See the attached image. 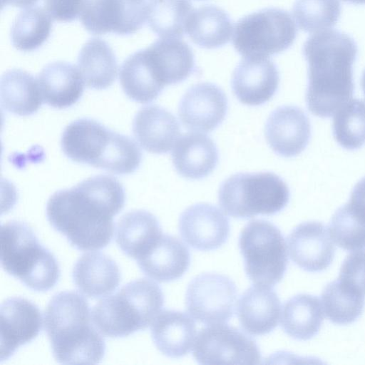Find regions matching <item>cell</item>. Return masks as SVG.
Masks as SVG:
<instances>
[{"mask_svg": "<svg viewBox=\"0 0 365 365\" xmlns=\"http://www.w3.org/2000/svg\"><path fill=\"white\" fill-rule=\"evenodd\" d=\"M297 32L294 21L287 11L266 8L237 22L233 45L244 58H267L289 48Z\"/></svg>", "mask_w": 365, "mask_h": 365, "instance_id": "cell-9", "label": "cell"}, {"mask_svg": "<svg viewBox=\"0 0 365 365\" xmlns=\"http://www.w3.org/2000/svg\"><path fill=\"white\" fill-rule=\"evenodd\" d=\"M230 16L221 8L204 5L193 10L185 27V33L196 45L212 49L227 44L232 35Z\"/></svg>", "mask_w": 365, "mask_h": 365, "instance_id": "cell-28", "label": "cell"}, {"mask_svg": "<svg viewBox=\"0 0 365 365\" xmlns=\"http://www.w3.org/2000/svg\"><path fill=\"white\" fill-rule=\"evenodd\" d=\"M333 135L344 148L355 150L365 143V101L351 99L334 113Z\"/></svg>", "mask_w": 365, "mask_h": 365, "instance_id": "cell-36", "label": "cell"}, {"mask_svg": "<svg viewBox=\"0 0 365 365\" xmlns=\"http://www.w3.org/2000/svg\"><path fill=\"white\" fill-rule=\"evenodd\" d=\"M119 79L126 96L139 103L153 101L165 87L154 74L143 49L124 61L120 68Z\"/></svg>", "mask_w": 365, "mask_h": 365, "instance_id": "cell-32", "label": "cell"}, {"mask_svg": "<svg viewBox=\"0 0 365 365\" xmlns=\"http://www.w3.org/2000/svg\"><path fill=\"white\" fill-rule=\"evenodd\" d=\"M227 99L223 91L211 83H200L190 87L178 106L182 125L195 132L215 130L225 119Z\"/></svg>", "mask_w": 365, "mask_h": 365, "instance_id": "cell-13", "label": "cell"}, {"mask_svg": "<svg viewBox=\"0 0 365 365\" xmlns=\"http://www.w3.org/2000/svg\"><path fill=\"white\" fill-rule=\"evenodd\" d=\"M349 202L365 217V177L355 185Z\"/></svg>", "mask_w": 365, "mask_h": 365, "instance_id": "cell-40", "label": "cell"}, {"mask_svg": "<svg viewBox=\"0 0 365 365\" xmlns=\"http://www.w3.org/2000/svg\"><path fill=\"white\" fill-rule=\"evenodd\" d=\"M1 361L8 359L25 344L34 340L42 327V315L32 302L10 297L1 304Z\"/></svg>", "mask_w": 365, "mask_h": 365, "instance_id": "cell-14", "label": "cell"}, {"mask_svg": "<svg viewBox=\"0 0 365 365\" xmlns=\"http://www.w3.org/2000/svg\"><path fill=\"white\" fill-rule=\"evenodd\" d=\"M1 264L9 274L36 292L52 289L60 277L54 255L26 223L11 220L1 226Z\"/></svg>", "mask_w": 365, "mask_h": 365, "instance_id": "cell-6", "label": "cell"}, {"mask_svg": "<svg viewBox=\"0 0 365 365\" xmlns=\"http://www.w3.org/2000/svg\"><path fill=\"white\" fill-rule=\"evenodd\" d=\"M311 136L309 120L299 107L284 106L269 115L265 125V137L277 154L289 158L299 155Z\"/></svg>", "mask_w": 365, "mask_h": 365, "instance_id": "cell-18", "label": "cell"}, {"mask_svg": "<svg viewBox=\"0 0 365 365\" xmlns=\"http://www.w3.org/2000/svg\"><path fill=\"white\" fill-rule=\"evenodd\" d=\"M341 14L339 0H296L293 14L299 29L316 32L334 26Z\"/></svg>", "mask_w": 365, "mask_h": 365, "instance_id": "cell-38", "label": "cell"}, {"mask_svg": "<svg viewBox=\"0 0 365 365\" xmlns=\"http://www.w3.org/2000/svg\"><path fill=\"white\" fill-rule=\"evenodd\" d=\"M91 319L88 301L74 291L61 292L50 300L44 328L57 362L96 364L102 360L105 341Z\"/></svg>", "mask_w": 365, "mask_h": 365, "instance_id": "cell-3", "label": "cell"}, {"mask_svg": "<svg viewBox=\"0 0 365 365\" xmlns=\"http://www.w3.org/2000/svg\"><path fill=\"white\" fill-rule=\"evenodd\" d=\"M239 247L245 273L253 283L272 287L282 279L287 251L284 238L274 225L264 220L250 221L240 233Z\"/></svg>", "mask_w": 365, "mask_h": 365, "instance_id": "cell-8", "label": "cell"}, {"mask_svg": "<svg viewBox=\"0 0 365 365\" xmlns=\"http://www.w3.org/2000/svg\"><path fill=\"white\" fill-rule=\"evenodd\" d=\"M289 200L287 185L271 172L235 174L222 182L218 191L219 205L235 218L274 215Z\"/></svg>", "mask_w": 365, "mask_h": 365, "instance_id": "cell-7", "label": "cell"}, {"mask_svg": "<svg viewBox=\"0 0 365 365\" xmlns=\"http://www.w3.org/2000/svg\"><path fill=\"white\" fill-rule=\"evenodd\" d=\"M77 68L87 87L105 89L115 81L116 56L105 41L99 38H91L80 51Z\"/></svg>", "mask_w": 365, "mask_h": 365, "instance_id": "cell-29", "label": "cell"}, {"mask_svg": "<svg viewBox=\"0 0 365 365\" xmlns=\"http://www.w3.org/2000/svg\"><path fill=\"white\" fill-rule=\"evenodd\" d=\"M329 231L331 240L344 250L365 249V217L349 202L334 212Z\"/></svg>", "mask_w": 365, "mask_h": 365, "instance_id": "cell-37", "label": "cell"}, {"mask_svg": "<svg viewBox=\"0 0 365 365\" xmlns=\"http://www.w3.org/2000/svg\"><path fill=\"white\" fill-rule=\"evenodd\" d=\"M358 278L360 287L365 294V250H363L361 252L359 264Z\"/></svg>", "mask_w": 365, "mask_h": 365, "instance_id": "cell-41", "label": "cell"}, {"mask_svg": "<svg viewBox=\"0 0 365 365\" xmlns=\"http://www.w3.org/2000/svg\"><path fill=\"white\" fill-rule=\"evenodd\" d=\"M125 194L114 177H91L48 200L46 216L51 225L82 251L106 247L111 241L113 217L123 207Z\"/></svg>", "mask_w": 365, "mask_h": 365, "instance_id": "cell-1", "label": "cell"}, {"mask_svg": "<svg viewBox=\"0 0 365 365\" xmlns=\"http://www.w3.org/2000/svg\"><path fill=\"white\" fill-rule=\"evenodd\" d=\"M322 305L316 296L299 294L283 307L281 325L284 332L297 340H308L317 334L324 321Z\"/></svg>", "mask_w": 365, "mask_h": 365, "instance_id": "cell-30", "label": "cell"}, {"mask_svg": "<svg viewBox=\"0 0 365 365\" xmlns=\"http://www.w3.org/2000/svg\"><path fill=\"white\" fill-rule=\"evenodd\" d=\"M361 88H362V91L364 93V96H365V70L362 74V76H361Z\"/></svg>", "mask_w": 365, "mask_h": 365, "instance_id": "cell-44", "label": "cell"}, {"mask_svg": "<svg viewBox=\"0 0 365 365\" xmlns=\"http://www.w3.org/2000/svg\"><path fill=\"white\" fill-rule=\"evenodd\" d=\"M0 95L3 108L21 116L35 113L43 102L37 79L21 69H11L3 74Z\"/></svg>", "mask_w": 365, "mask_h": 365, "instance_id": "cell-31", "label": "cell"}, {"mask_svg": "<svg viewBox=\"0 0 365 365\" xmlns=\"http://www.w3.org/2000/svg\"><path fill=\"white\" fill-rule=\"evenodd\" d=\"M148 7L132 0H85L79 18L91 34L129 35L147 21Z\"/></svg>", "mask_w": 365, "mask_h": 365, "instance_id": "cell-12", "label": "cell"}, {"mask_svg": "<svg viewBox=\"0 0 365 365\" xmlns=\"http://www.w3.org/2000/svg\"><path fill=\"white\" fill-rule=\"evenodd\" d=\"M44 103L56 108H66L82 96L83 81L73 65L56 61L46 65L37 77Z\"/></svg>", "mask_w": 365, "mask_h": 365, "instance_id": "cell-26", "label": "cell"}, {"mask_svg": "<svg viewBox=\"0 0 365 365\" xmlns=\"http://www.w3.org/2000/svg\"><path fill=\"white\" fill-rule=\"evenodd\" d=\"M85 0H44L46 10L53 19L70 22L79 16Z\"/></svg>", "mask_w": 365, "mask_h": 365, "instance_id": "cell-39", "label": "cell"}, {"mask_svg": "<svg viewBox=\"0 0 365 365\" xmlns=\"http://www.w3.org/2000/svg\"><path fill=\"white\" fill-rule=\"evenodd\" d=\"M61 145L71 160L113 174L132 173L142 160L138 145L130 138L89 118L78 119L68 125Z\"/></svg>", "mask_w": 365, "mask_h": 365, "instance_id": "cell-4", "label": "cell"}, {"mask_svg": "<svg viewBox=\"0 0 365 365\" xmlns=\"http://www.w3.org/2000/svg\"><path fill=\"white\" fill-rule=\"evenodd\" d=\"M132 1L135 3L140 4L148 6L149 3L152 0H132Z\"/></svg>", "mask_w": 365, "mask_h": 365, "instance_id": "cell-45", "label": "cell"}, {"mask_svg": "<svg viewBox=\"0 0 365 365\" xmlns=\"http://www.w3.org/2000/svg\"><path fill=\"white\" fill-rule=\"evenodd\" d=\"M136 261L146 276L159 282H168L180 278L186 272L190 255L178 238L163 234Z\"/></svg>", "mask_w": 365, "mask_h": 365, "instance_id": "cell-19", "label": "cell"}, {"mask_svg": "<svg viewBox=\"0 0 365 365\" xmlns=\"http://www.w3.org/2000/svg\"><path fill=\"white\" fill-rule=\"evenodd\" d=\"M72 278L81 292L91 298L111 294L119 285L121 274L116 262L101 252L83 255L76 262Z\"/></svg>", "mask_w": 365, "mask_h": 365, "instance_id": "cell-24", "label": "cell"}, {"mask_svg": "<svg viewBox=\"0 0 365 365\" xmlns=\"http://www.w3.org/2000/svg\"><path fill=\"white\" fill-rule=\"evenodd\" d=\"M196 327L186 313L165 310L151 324V336L156 348L164 355L179 358L186 355L195 342Z\"/></svg>", "mask_w": 365, "mask_h": 365, "instance_id": "cell-25", "label": "cell"}, {"mask_svg": "<svg viewBox=\"0 0 365 365\" xmlns=\"http://www.w3.org/2000/svg\"><path fill=\"white\" fill-rule=\"evenodd\" d=\"M178 227L183 240L200 251L220 247L230 233L226 215L215 205L207 203L195 204L185 209L180 216Z\"/></svg>", "mask_w": 365, "mask_h": 365, "instance_id": "cell-15", "label": "cell"}, {"mask_svg": "<svg viewBox=\"0 0 365 365\" xmlns=\"http://www.w3.org/2000/svg\"><path fill=\"white\" fill-rule=\"evenodd\" d=\"M145 49L156 76L165 86L182 82L195 69L192 49L180 38H162Z\"/></svg>", "mask_w": 365, "mask_h": 365, "instance_id": "cell-22", "label": "cell"}, {"mask_svg": "<svg viewBox=\"0 0 365 365\" xmlns=\"http://www.w3.org/2000/svg\"><path fill=\"white\" fill-rule=\"evenodd\" d=\"M193 356L201 364H258L256 342L239 329L225 324L201 329L194 342Z\"/></svg>", "mask_w": 365, "mask_h": 365, "instance_id": "cell-10", "label": "cell"}, {"mask_svg": "<svg viewBox=\"0 0 365 365\" xmlns=\"http://www.w3.org/2000/svg\"><path fill=\"white\" fill-rule=\"evenodd\" d=\"M197 1H202V0H197Z\"/></svg>", "mask_w": 365, "mask_h": 365, "instance_id": "cell-46", "label": "cell"}, {"mask_svg": "<svg viewBox=\"0 0 365 365\" xmlns=\"http://www.w3.org/2000/svg\"><path fill=\"white\" fill-rule=\"evenodd\" d=\"M52 17L39 6H31L21 11L11 29L14 47L21 51L38 48L48 38L52 28Z\"/></svg>", "mask_w": 365, "mask_h": 365, "instance_id": "cell-34", "label": "cell"}, {"mask_svg": "<svg viewBox=\"0 0 365 365\" xmlns=\"http://www.w3.org/2000/svg\"><path fill=\"white\" fill-rule=\"evenodd\" d=\"M292 260L302 269L317 272L326 269L332 262L335 247L324 225L310 221L299 224L287 238Z\"/></svg>", "mask_w": 365, "mask_h": 365, "instance_id": "cell-16", "label": "cell"}, {"mask_svg": "<svg viewBox=\"0 0 365 365\" xmlns=\"http://www.w3.org/2000/svg\"><path fill=\"white\" fill-rule=\"evenodd\" d=\"M38 0H1V6H13L21 8H28L32 6Z\"/></svg>", "mask_w": 365, "mask_h": 365, "instance_id": "cell-42", "label": "cell"}, {"mask_svg": "<svg viewBox=\"0 0 365 365\" xmlns=\"http://www.w3.org/2000/svg\"><path fill=\"white\" fill-rule=\"evenodd\" d=\"M176 171L189 179H201L210 174L218 162V150L212 140L200 132L182 135L172 151Z\"/></svg>", "mask_w": 365, "mask_h": 365, "instance_id": "cell-23", "label": "cell"}, {"mask_svg": "<svg viewBox=\"0 0 365 365\" xmlns=\"http://www.w3.org/2000/svg\"><path fill=\"white\" fill-rule=\"evenodd\" d=\"M134 136L148 152L166 153L177 141L180 129L175 117L168 110L152 105L142 108L133 122Z\"/></svg>", "mask_w": 365, "mask_h": 365, "instance_id": "cell-20", "label": "cell"}, {"mask_svg": "<svg viewBox=\"0 0 365 365\" xmlns=\"http://www.w3.org/2000/svg\"><path fill=\"white\" fill-rule=\"evenodd\" d=\"M237 287L228 277L204 273L193 278L185 294L190 315L207 325L225 324L232 317L237 299Z\"/></svg>", "mask_w": 365, "mask_h": 365, "instance_id": "cell-11", "label": "cell"}, {"mask_svg": "<svg viewBox=\"0 0 365 365\" xmlns=\"http://www.w3.org/2000/svg\"><path fill=\"white\" fill-rule=\"evenodd\" d=\"M365 294L348 282L338 278L329 283L322 293V305L330 322L346 325L362 314Z\"/></svg>", "mask_w": 365, "mask_h": 365, "instance_id": "cell-33", "label": "cell"}, {"mask_svg": "<svg viewBox=\"0 0 365 365\" xmlns=\"http://www.w3.org/2000/svg\"><path fill=\"white\" fill-rule=\"evenodd\" d=\"M346 2L354 4H365V0H343Z\"/></svg>", "mask_w": 365, "mask_h": 365, "instance_id": "cell-43", "label": "cell"}, {"mask_svg": "<svg viewBox=\"0 0 365 365\" xmlns=\"http://www.w3.org/2000/svg\"><path fill=\"white\" fill-rule=\"evenodd\" d=\"M164 304L161 288L141 278L125 284L96 304L91 318L99 331L109 337H125L152 324Z\"/></svg>", "mask_w": 365, "mask_h": 365, "instance_id": "cell-5", "label": "cell"}, {"mask_svg": "<svg viewBox=\"0 0 365 365\" xmlns=\"http://www.w3.org/2000/svg\"><path fill=\"white\" fill-rule=\"evenodd\" d=\"M280 300L271 287L257 285L247 289L237 305V317L243 329L251 335H264L278 324Z\"/></svg>", "mask_w": 365, "mask_h": 365, "instance_id": "cell-21", "label": "cell"}, {"mask_svg": "<svg viewBox=\"0 0 365 365\" xmlns=\"http://www.w3.org/2000/svg\"><path fill=\"white\" fill-rule=\"evenodd\" d=\"M279 83V71L273 61L267 58H244L232 73L231 86L240 102L259 106L273 97Z\"/></svg>", "mask_w": 365, "mask_h": 365, "instance_id": "cell-17", "label": "cell"}, {"mask_svg": "<svg viewBox=\"0 0 365 365\" xmlns=\"http://www.w3.org/2000/svg\"><path fill=\"white\" fill-rule=\"evenodd\" d=\"M163 234L155 216L146 210H138L127 212L119 220L115 241L125 255L136 260Z\"/></svg>", "mask_w": 365, "mask_h": 365, "instance_id": "cell-27", "label": "cell"}, {"mask_svg": "<svg viewBox=\"0 0 365 365\" xmlns=\"http://www.w3.org/2000/svg\"><path fill=\"white\" fill-rule=\"evenodd\" d=\"M357 51L354 39L339 31H323L307 39L303 46L308 63L306 103L313 115L330 117L351 99Z\"/></svg>", "mask_w": 365, "mask_h": 365, "instance_id": "cell-2", "label": "cell"}, {"mask_svg": "<svg viewBox=\"0 0 365 365\" xmlns=\"http://www.w3.org/2000/svg\"><path fill=\"white\" fill-rule=\"evenodd\" d=\"M192 11L189 0H152L148 7L147 21L161 38H180Z\"/></svg>", "mask_w": 365, "mask_h": 365, "instance_id": "cell-35", "label": "cell"}]
</instances>
